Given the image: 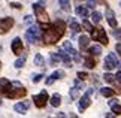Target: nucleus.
Segmentation results:
<instances>
[{
	"label": "nucleus",
	"mask_w": 121,
	"mask_h": 118,
	"mask_svg": "<svg viewBox=\"0 0 121 118\" xmlns=\"http://www.w3.org/2000/svg\"><path fill=\"white\" fill-rule=\"evenodd\" d=\"M11 48H12V52L13 54H21L22 52V42H21L20 37H15V39L12 40Z\"/></svg>",
	"instance_id": "9d476101"
},
{
	"label": "nucleus",
	"mask_w": 121,
	"mask_h": 118,
	"mask_svg": "<svg viewBox=\"0 0 121 118\" xmlns=\"http://www.w3.org/2000/svg\"><path fill=\"white\" fill-rule=\"evenodd\" d=\"M70 97L72 99H76L78 97V88H72L70 90Z\"/></svg>",
	"instance_id": "473e14b6"
},
{
	"label": "nucleus",
	"mask_w": 121,
	"mask_h": 118,
	"mask_svg": "<svg viewBox=\"0 0 121 118\" xmlns=\"http://www.w3.org/2000/svg\"><path fill=\"white\" fill-rule=\"evenodd\" d=\"M75 12H76L79 17H82L84 20H87V17H88V8H84V6H76V8H75Z\"/></svg>",
	"instance_id": "4468645a"
},
{
	"label": "nucleus",
	"mask_w": 121,
	"mask_h": 118,
	"mask_svg": "<svg viewBox=\"0 0 121 118\" xmlns=\"http://www.w3.org/2000/svg\"><path fill=\"white\" fill-rule=\"evenodd\" d=\"M82 27L85 29L87 31H91L93 30V26H91V22L90 21H87V20H84V22H82Z\"/></svg>",
	"instance_id": "a878e982"
},
{
	"label": "nucleus",
	"mask_w": 121,
	"mask_h": 118,
	"mask_svg": "<svg viewBox=\"0 0 121 118\" xmlns=\"http://www.w3.org/2000/svg\"><path fill=\"white\" fill-rule=\"evenodd\" d=\"M24 21H26V22H29V24H31V21H33V20H31V17H29V15H27V17L24 18Z\"/></svg>",
	"instance_id": "4c0bfd02"
},
{
	"label": "nucleus",
	"mask_w": 121,
	"mask_h": 118,
	"mask_svg": "<svg viewBox=\"0 0 121 118\" xmlns=\"http://www.w3.org/2000/svg\"><path fill=\"white\" fill-rule=\"evenodd\" d=\"M115 81H117L118 84H121V70H120L117 75H115Z\"/></svg>",
	"instance_id": "f704fd0d"
},
{
	"label": "nucleus",
	"mask_w": 121,
	"mask_h": 118,
	"mask_svg": "<svg viewBox=\"0 0 121 118\" xmlns=\"http://www.w3.org/2000/svg\"><path fill=\"white\" fill-rule=\"evenodd\" d=\"M35 64L36 66H42V64H43V57H42L40 54H36L35 55Z\"/></svg>",
	"instance_id": "b1692460"
},
{
	"label": "nucleus",
	"mask_w": 121,
	"mask_h": 118,
	"mask_svg": "<svg viewBox=\"0 0 121 118\" xmlns=\"http://www.w3.org/2000/svg\"><path fill=\"white\" fill-rule=\"evenodd\" d=\"M96 6H97V0H87V8L94 9Z\"/></svg>",
	"instance_id": "cd10ccee"
},
{
	"label": "nucleus",
	"mask_w": 121,
	"mask_h": 118,
	"mask_svg": "<svg viewBox=\"0 0 121 118\" xmlns=\"http://www.w3.org/2000/svg\"><path fill=\"white\" fill-rule=\"evenodd\" d=\"M33 100H35V105L38 106V108H43L46 105V102H48V94H46V91L43 90L40 94L33 96Z\"/></svg>",
	"instance_id": "0eeeda50"
},
{
	"label": "nucleus",
	"mask_w": 121,
	"mask_h": 118,
	"mask_svg": "<svg viewBox=\"0 0 121 118\" xmlns=\"http://www.w3.org/2000/svg\"><path fill=\"white\" fill-rule=\"evenodd\" d=\"M118 67H120V70H121V61H118Z\"/></svg>",
	"instance_id": "a19ab883"
},
{
	"label": "nucleus",
	"mask_w": 121,
	"mask_h": 118,
	"mask_svg": "<svg viewBox=\"0 0 121 118\" xmlns=\"http://www.w3.org/2000/svg\"><path fill=\"white\" fill-rule=\"evenodd\" d=\"M106 20H108V24L111 26V27H117V20H115V13H114V11H111V9L108 8L106 9Z\"/></svg>",
	"instance_id": "f8f14e48"
},
{
	"label": "nucleus",
	"mask_w": 121,
	"mask_h": 118,
	"mask_svg": "<svg viewBox=\"0 0 121 118\" xmlns=\"http://www.w3.org/2000/svg\"><path fill=\"white\" fill-rule=\"evenodd\" d=\"M100 94H102L103 97H112L114 88H100Z\"/></svg>",
	"instance_id": "6ab92c4d"
},
{
	"label": "nucleus",
	"mask_w": 121,
	"mask_h": 118,
	"mask_svg": "<svg viewBox=\"0 0 121 118\" xmlns=\"http://www.w3.org/2000/svg\"><path fill=\"white\" fill-rule=\"evenodd\" d=\"M33 11H35V15H36V18H38V21L40 24H49L51 22L48 12L43 9V6H42L40 3H35L33 4Z\"/></svg>",
	"instance_id": "f03ea898"
},
{
	"label": "nucleus",
	"mask_w": 121,
	"mask_h": 118,
	"mask_svg": "<svg viewBox=\"0 0 121 118\" xmlns=\"http://www.w3.org/2000/svg\"><path fill=\"white\" fill-rule=\"evenodd\" d=\"M108 118H115V115H112V114H109V115H108Z\"/></svg>",
	"instance_id": "ea45409f"
},
{
	"label": "nucleus",
	"mask_w": 121,
	"mask_h": 118,
	"mask_svg": "<svg viewBox=\"0 0 121 118\" xmlns=\"http://www.w3.org/2000/svg\"><path fill=\"white\" fill-rule=\"evenodd\" d=\"M49 103L52 105V108H58L61 105V97H60V94H54V96L49 99Z\"/></svg>",
	"instance_id": "2eb2a0df"
},
{
	"label": "nucleus",
	"mask_w": 121,
	"mask_h": 118,
	"mask_svg": "<svg viewBox=\"0 0 121 118\" xmlns=\"http://www.w3.org/2000/svg\"><path fill=\"white\" fill-rule=\"evenodd\" d=\"M42 78H43V75H42V73H38V75H35V76H33V82H35V84H38V82L40 81Z\"/></svg>",
	"instance_id": "2f4dec72"
},
{
	"label": "nucleus",
	"mask_w": 121,
	"mask_h": 118,
	"mask_svg": "<svg viewBox=\"0 0 121 118\" xmlns=\"http://www.w3.org/2000/svg\"><path fill=\"white\" fill-rule=\"evenodd\" d=\"M60 61V55L55 52V54H51V64H57Z\"/></svg>",
	"instance_id": "393cba45"
},
{
	"label": "nucleus",
	"mask_w": 121,
	"mask_h": 118,
	"mask_svg": "<svg viewBox=\"0 0 121 118\" xmlns=\"http://www.w3.org/2000/svg\"><path fill=\"white\" fill-rule=\"evenodd\" d=\"M111 108H112V112H114L115 115H120L121 114V105H117V103H115V105L111 106Z\"/></svg>",
	"instance_id": "bb28decb"
},
{
	"label": "nucleus",
	"mask_w": 121,
	"mask_h": 118,
	"mask_svg": "<svg viewBox=\"0 0 121 118\" xmlns=\"http://www.w3.org/2000/svg\"><path fill=\"white\" fill-rule=\"evenodd\" d=\"M27 108H29V102H22V103H17V105L13 106V109H15L18 114H26Z\"/></svg>",
	"instance_id": "ddd939ff"
},
{
	"label": "nucleus",
	"mask_w": 121,
	"mask_h": 118,
	"mask_svg": "<svg viewBox=\"0 0 121 118\" xmlns=\"http://www.w3.org/2000/svg\"><path fill=\"white\" fill-rule=\"evenodd\" d=\"M88 36H81L79 37V48L81 49H87L88 48Z\"/></svg>",
	"instance_id": "a211bd4d"
},
{
	"label": "nucleus",
	"mask_w": 121,
	"mask_h": 118,
	"mask_svg": "<svg viewBox=\"0 0 121 118\" xmlns=\"http://www.w3.org/2000/svg\"><path fill=\"white\" fill-rule=\"evenodd\" d=\"M15 24V21H13V18L11 17H4L0 20V35H3V33H8L9 30L13 27Z\"/></svg>",
	"instance_id": "20e7f679"
},
{
	"label": "nucleus",
	"mask_w": 121,
	"mask_h": 118,
	"mask_svg": "<svg viewBox=\"0 0 121 118\" xmlns=\"http://www.w3.org/2000/svg\"><path fill=\"white\" fill-rule=\"evenodd\" d=\"M75 87H76V88H82V81H81L79 78L75 79Z\"/></svg>",
	"instance_id": "72a5a7b5"
},
{
	"label": "nucleus",
	"mask_w": 121,
	"mask_h": 118,
	"mask_svg": "<svg viewBox=\"0 0 121 118\" xmlns=\"http://www.w3.org/2000/svg\"><path fill=\"white\" fill-rule=\"evenodd\" d=\"M58 2H60V4H61L66 11H69V0H58Z\"/></svg>",
	"instance_id": "c85d7f7f"
},
{
	"label": "nucleus",
	"mask_w": 121,
	"mask_h": 118,
	"mask_svg": "<svg viewBox=\"0 0 121 118\" xmlns=\"http://www.w3.org/2000/svg\"><path fill=\"white\" fill-rule=\"evenodd\" d=\"M115 49H117V52H118V54L121 55V44H118L117 46H115Z\"/></svg>",
	"instance_id": "58836bf2"
},
{
	"label": "nucleus",
	"mask_w": 121,
	"mask_h": 118,
	"mask_svg": "<svg viewBox=\"0 0 121 118\" xmlns=\"http://www.w3.org/2000/svg\"><path fill=\"white\" fill-rule=\"evenodd\" d=\"M0 69H2V61H0Z\"/></svg>",
	"instance_id": "79ce46f5"
},
{
	"label": "nucleus",
	"mask_w": 121,
	"mask_h": 118,
	"mask_svg": "<svg viewBox=\"0 0 121 118\" xmlns=\"http://www.w3.org/2000/svg\"><path fill=\"white\" fill-rule=\"evenodd\" d=\"M27 94V90L26 88H22V87H20V88H11L9 91H6L4 93V96H6L8 99H20V97H24Z\"/></svg>",
	"instance_id": "39448f33"
},
{
	"label": "nucleus",
	"mask_w": 121,
	"mask_h": 118,
	"mask_svg": "<svg viewBox=\"0 0 121 118\" xmlns=\"http://www.w3.org/2000/svg\"><path fill=\"white\" fill-rule=\"evenodd\" d=\"M120 6H121V3H120Z\"/></svg>",
	"instance_id": "37998d69"
},
{
	"label": "nucleus",
	"mask_w": 121,
	"mask_h": 118,
	"mask_svg": "<svg viewBox=\"0 0 121 118\" xmlns=\"http://www.w3.org/2000/svg\"><path fill=\"white\" fill-rule=\"evenodd\" d=\"M43 29V40L45 44H55L57 40H60V37L64 35L66 30V24L63 21H55L52 26L51 24H40Z\"/></svg>",
	"instance_id": "f257e3e1"
},
{
	"label": "nucleus",
	"mask_w": 121,
	"mask_h": 118,
	"mask_svg": "<svg viewBox=\"0 0 121 118\" xmlns=\"http://www.w3.org/2000/svg\"><path fill=\"white\" fill-rule=\"evenodd\" d=\"M69 26H70V29L73 33H78V31H81V26L78 24V22L75 20H70V22H69Z\"/></svg>",
	"instance_id": "aec40b11"
},
{
	"label": "nucleus",
	"mask_w": 121,
	"mask_h": 118,
	"mask_svg": "<svg viewBox=\"0 0 121 118\" xmlns=\"http://www.w3.org/2000/svg\"><path fill=\"white\" fill-rule=\"evenodd\" d=\"M78 78H79L81 81H85V79L88 78V73H85V72H79V73H78Z\"/></svg>",
	"instance_id": "7c9ffc66"
},
{
	"label": "nucleus",
	"mask_w": 121,
	"mask_h": 118,
	"mask_svg": "<svg viewBox=\"0 0 121 118\" xmlns=\"http://www.w3.org/2000/svg\"><path fill=\"white\" fill-rule=\"evenodd\" d=\"M91 20H93V22L99 24V22L102 21V13H100V12H97V11H94V12L91 13Z\"/></svg>",
	"instance_id": "412c9836"
},
{
	"label": "nucleus",
	"mask_w": 121,
	"mask_h": 118,
	"mask_svg": "<svg viewBox=\"0 0 121 118\" xmlns=\"http://www.w3.org/2000/svg\"><path fill=\"white\" fill-rule=\"evenodd\" d=\"M91 39L102 42V45H108V36L102 27H93L91 30Z\"/></svg>",
	"instance_id": "7ed1b4c3"
},
{
	"label": "nucleus",
	"mask_w": 121,
	"mask_h": 118,
	"mask_svg": "<svg viewBox=\"0 0 121 118\" xmlns=\"http://www.w3.org/2000/svg\"><path fill=\"white\" fill-rule=\"evenodd\" d=\"M24 63H26V55H22L21 58H18V60L15 61V67H17V69H21L22 66H24Z\"/></svg>",
	"instance_id": "4be33fe9"
},
{
	"label": "nucleus",
	"mask_w": 121,
	"mask_h": 118,
	"mask_svg": "<svg viewBox=\"0 0 121 118\" xmlns=\"http://www.w3.org/2000/svg\"><path fill=\"white\" fill-rule=\"evenodd\" d=\"M63 76H64V72H63V70H55V72L51 75L48 79H46V85H51V84H54L57 79H61Z\"/></svg>",
	"instance_id": "9b49d317"
},
{
	"label": "nucleus",
	"mask_w": 121,
	"mask_h": 118,
	"mask_svg": "<svg viewBox=\"0 0 121 118\" xmlns=\"http://www.w3.org/2000/svg\"><path fill=\"white\" fill-rule=\"evenodd\" d=\"M40 37V33H39V29L36 26H31L29 30L26 31V39L29 42H35L36 39H39Z\"/></svg>",
	"instance_id": "6e6552de"
},
{
	"label": "nucleus",
	"mask_w": 121,
	"mask_h": 118,
	"mask_svg": "<svg viewBox=\"0 0 121 118\" xmlns=\"http://www.w3.org/2000/svg\"><path fill=\"white\" fill-rule=\"evenodd\" d=\"M103 79H105L108 84H112V82L115 81V76H114L112 73H105V75H103Z\"/></svg>",
	"instance_id": "5701e85b"
},
{
	"label": "nucleus",
	"mask_w": 121,
	"mask_h": 118,
	"mask_svg": "<svg viewBox=\"0 0 121 118\" xmlns=\"http://www.w3.org/2000/svg\"><path fill=\"white\" fill-rule=\"evenodd\" d=\"M118 66V58H117V55L115 54H108L106 55V58H105V64H103V67L106 69V70H112V69H115Z\"/></svg>",
	"instance_id": "423d86ee"
},
{
	"label": "nucleus",
	"mask_w": 121,
	"mask_h": 118,
	"mask_svg": "<svg viewBox=\"0 0 121 118\" xmlns=\"http://www.w3.org/2000/svg\"><path fill=\"white\" fill-rule=\"evenodd\" d=\"M84 66L85 67H88V69H94V66H96V61H94V58H91L90 55L84 60Z\"/></svg>",
	"instance_id": "f3484780"
},
{
	"label": "nucleus",
	"mask_w": 121,
	"mask_h": 118,
	"mask_svg": "<svg viewBox=\"0 0 121 118\" xmlns=\"http://www.w3.org/2000/svg\"><path fill=\"white\" fill-rule=\"evenodd\" d=\"M91 93H93V90L90 88L88 91L84 94V96L79 99V111L82 112L84 109H87L88 106H90V103H91V100H90V96H91Z\"/></svg>",
	"instance_id": "1a4fd4ad"
},
{
	"label": "nucleus",
	"mask_w": 121,
	"mask_h": 118,
	"mask_svg": "<svg viewBox=\"0 0 121 118\" xmlns=\"http://www.w3.org/2000/svg\"><path fill=\"white\" fill-rule=\"evenodd\" d=\"M11 6H12V8H17V9H21V4H20V3H15V2H12Z\"/></svg>",
	"instance_id": "e433bc0d"
},
{
	"label": "nucleus",
	"mask_w": 121,
	"mask_h": 118,
	"mask_svg": "<svg viewBox=\"0 0 121 118\" xmlns=\"http://www.w3.org/2000/svg\"><path fill=\"white\" fill-rule=\"evenodd\" d=\"M117 102H118L117 99H111V100L108 102V105H109V106H114V105H115V103H117Z\"/></svg>",
	"instance_id": "c9c22d12"
},
{
	"label": "nucleus",
	"mask_w": 121,
	"mask_h": 118,
	"mask_svg": "<svg viewBox=\"0 0 121 118\" xmlns=\"http://www.w3.org/2000/svg\"><path fill=\"white\" fill-rule=\"evenodd\" d=\"M88 54H90V55H100L102 54V48L99 45L90 46V48H88Z\"/></svg>",
	"instance_id": "dca6fc26"
},
{
	"label": "nucleus",
	"mask_w": 121,
	"mask_h": 118,
	"mask_svg": "<svg viewBox=\"0 0 121 118\" xmlns=\"http://www.w3.org/2000/svg\"><path fill=\"white\" fill-rule=\"evenodd\" d=\"M112 36H114V37H117V39H121V29L114 30V31H112Z\"/></svg>",
	"instance_id": "c756f323"
}]
</instances>
